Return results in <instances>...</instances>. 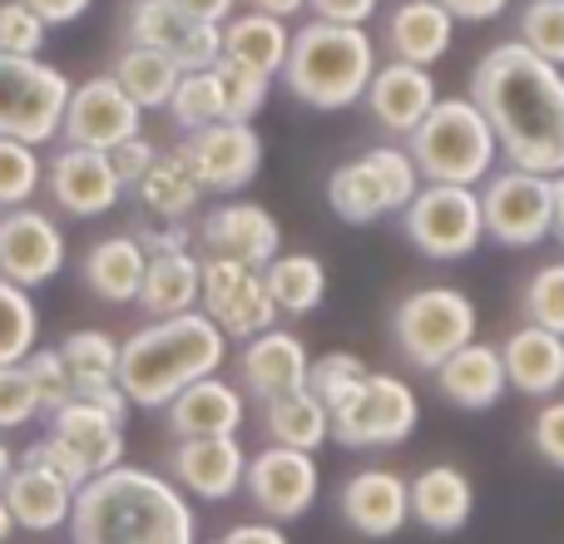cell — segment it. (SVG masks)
Returning a JSON list of instances; mask_svg holds the SVG:
<instances>
[{
    "instance_id": "cell-1",
    "label": "cell",
    "mask_w": 564,
    "mask_h": 544,
    "mask_svg": "<svg viewBox=\"0 0 564 544\" xmlns=\"http://www.w3.org/2000/svg\"><path fill=\"white\" fill-rule=\"evenodd\" d=\"M470 99L496 129L500 154L525 174H564V69L500 40L470 69Z\"/></svg>"
},
{
    "instance_id": "cell-2",
    "label": "cell",
    "mask_w": 564,
    "mask_h": 544,
    "mask_svg": "<svg viewBox=\"0 0 564 544\" xmlns=\"http://www.w3.org/2000/svg\"><path fill=\"white\" fill-rule=\"evenodd\" d=\"M75 544H198V515L169 476L149 466H115L79 486Z\"/></svg>"
},
{
    "instance_id": "cell-3",
    "label": "cell",
    "mask_w": 564,
    "mask_h": 544,
    "mask_svg": "<svg viewBox=\"0 0 564 544\" xmlns=\"http://www.w3.org/2000/svg\"><path fill=\"white\" fill-rule=\"evenodd\" d=\"M224 361H228V337L208 312L159 317L144 322L119 347V391L129 396V406L164 411L194 381L218 377Z\"/></svg>"
},
{
    "instance_id": "cell-4",
    "label": "cell",
    "mask_w": 564,
    "mask_h": 544,
    "mask_svg": "<svg viewBox=\"0 0 564 544\" xmlns=\"http://www.w3.org/2000/svg\"><path fill=\"white\" fill-rule=\"evenodd\" d=\"M377 40L367 25H332V20H307L292 30V50L282 65V85L307 109L337 115L367 99V85L377 75Z\"/></svg>"
},
{
    "instance_id": "cell-5",
    "label": "cell",
    "mask_w": 564,
    "mask_h": 544,
    "mask_svg": "<svg viewBox=\"0 0 564 544\" xmlns=\"http://www.w3.org/2000/svg\"><path fill=\"white\" fill-rule=\"evenodd\" d=\"M411 159H416L426 184H456V188H476L496 174V129L480 115V105L470 95H451L436 99L421 129L406 139Z\"/></svg>"
},
{
    "instance_id": "cell-6",
    "label": "cell",
    "mask_w": 564,
    "mask_h": 544,
    "mask_svg": "<svg viewBox=\"0 0 564 544\" xmlns=\"http://www.w3.org/2000/svg\"><path fill=\"white\" fill-rule=\"evenodd\" d=\"M476 331H480V312L460 287H416L391 312V347L401 351L406 367L431 371V377L441 371V361H451L460 347H470Z\"/></svg>"
},
{
    "instance_id": "cell-7",
    "label": "cell",
    "mask_w": 564,
    "mask_h": 544,
    "mask_svg": "<svg viewBox=\"0 0 564 544\" xmlns=\"http://www.w3.org/2000/svg\"><path fill=\"white\" fill-rule=\"evenodd\" d=\"M69 95L75 85L65 69L45 65V59L0 55V139H20L35 149L59 139Z\"/></svg>"
},
{
    "instance_id": "cell-8",
    "label": "cell",
    "mask_w": 564,
    "mask_h": 544,
    "mask_svg": "<svg viewBox=\"0 0 564 544\" xmlns=\"http://www.w3.org/2000/svg\"><path fill=\"white\" fill-rule=\"evenodd\" d=\"M416 426H421L416 391H411V381L387 377V371H367V377L332 406V436L347 450L401 446Z\"/></svg>"
},
{
    "instance_id": "cell-9",
    "label": "cell",
    "mask_w": 564,
    "mask_h": 544,
    "mask_svg": "<svg viewBox=\"0 0 564 544\" xmlns=\"http://www.w3.org/2000/svg\"><path fill=\"white\" fill-rule=\"evenodd\" d=\"M411 248L436 263H456L470 258L486 238V218H480V194L456 184H421V194L411 198V208L401 214Z\"/></svg>"
},
{
    "instance_id": "cell-10",
    "label": "cell",
    "mask_w": 564,
    "mask_h": 544,
    "mask_svg": "<svg viewBox=\"0 0 564 544\" xmlns=\"http://www.w3.org/2000/svg\"><path fill=\"white\" fill-rule=\"evenodd\" d=\"M480 218H486V238L500 248H535L555 233V198H550L545 174H525V168H500L480 184Z\"/></svg>"
},
{
    "instance_id": "cell-11",
    "label": "cell",
    "mask_w": 564,
    "mask_h": 544,
    "mask_svg": "<svg viewBox=\"0 0 564 544\" xmlns=\"http://www.w3.org/2000/svg\"><path fill=\"white\" fill-rule=\"evenodd\" d=\"M204 312L224 327L228 341H253L278 327V302L268 297L263 272L234 263V258H204V292H198Z\"/></svg>"
},
{
    "instance_id": "cell-12",
    "label": "cell",
    "mask_w": 564,
    "mask_h": 544,
    "mask_svg": "<svg viewBox=\"0 0 564 544\" xmlns=\"http://www.w3.org/2000/svg\"><path fill=\"white\" fill-rule=\"evenodd\" d=\"M248 500L258 505V515L288 525L302 520L322 496V470L312 450H288V446H268L258 456H248V476H243Z\"/></svg>"
},
{
    "instance_id": "cell-13",
    "label": "cell",
    "mask_w": 564,
    "mask_h": 544,
    "mask_svg": "<svg viewBox=\"0 0 564 544\" xmlns=\"http://www.w3.org/2000/svg\"><path fill=\"white\" fill-rule=\"evenodd\" d=\"M144 134V109L124 95L115 75H95L85 85H75L65 109V129L59 139L75 149H99V154H115L119 144Z\"/></svg>"
},
{
    "instance_id": "cell-14",
    "label": "cell",
    "mask_w": 564,
    "mask_h": 544,
    "mask_svg": "<svg viewBox=\"0 0 564 544\" xmlns=\"http://www.w3.org/2000/svg\"><path fill=\"white\" fill-rule=\"evenodd\" d=\"M69 243H65V228L45 214V208H10L0 214V278L15 282V287L35 292L45 287L50 278L65 272Z\"/></svg>"
},
{
    "instance_id": "cell-15",
    "label": "cell",
    "mask_w": 564,
    "mask_h": 544,
    "mask_svg": "<svg viewBox=\"0 0 564 544\" xmlns=\"http://www.w3.org/2000/svg\"><path fill=\"white\" fill-rule=\"evenodd\" d=\"M184 159L194 168V178L204 184V194H243L248 184L263 168V134L253 124H234V119H218V124L198 129L184 139Z\"/></svg>"
},
{
    "instance_id": "cell-16",
    "label": "cell",
    "mask_w": 564,
    "mask_h": 544,
    "mask_svg": "<svg viewBox=\"0 0 564 544\" xmlns=\"http://www.w3.org/2000/svg\"><path fill=\"white\" fill-rule=\"evenodd\" d=\"M45 188H50V204L69 218H105V214H115L119 198H124V184H119L109 154H99V149H75V144H65L45 164Z\"/></svg>"
},
{
    "instance_id": "cell-17",
    "label": "cell",
    "mask_w": 564,
    "mask_h": 544,
    "mask_svg": "<svg viewBox=\"0 0 564 544\" xmlns=\"http://www.w3.org/2000/svg\"><path fill=\"white\" fill-rule=\"evenodd\" d=\"M198 233H204V248L214 258H234V263H243L253 272H263L282 253L278 218L263 204H253V198H224V204H214L204 214Z\"/></svg>"
},
{
    "instance_id": "cell-18",
    "label": "cell",
    "mask_w": 564,
    "mask_h": 544,
    "mask_svg": "<svg viewBox=\"0 0 564 544\" xmlns=\"http://www.w3.org/2000/svg\"><path fill=\"white\" fill-rule=\"evenodd\" d=\"M248 476V456L238 436H198V440H178L169 450V480L194 500H228L243 490Z\"/></svg>"
},
{
    "instance_id": "cell-19",
    "label": "cell",
    "mask_w": 564,
    "mask_h": 544,
    "mask_svg": "<svg viewBox=\"0 0 564 544\" xmlns=\"http://www.w3.org/2000/svg\"><path fill=\"white\" fill-rule=\"evenodd\" d=\"M337 510L357 535L391 540V535H401V525L411 520V480H401L397 470H387V466H367L341 480Z\"/></svg>"
},
{
    "instance_id": "cell-20",
    "label": "cell",
    "mask_w": 564,
    "mask_h": 544,
    "mask_svg": "<svg viewBox=\"0 0 564 544\" xmlns=\"http://www.w3.org/2000/svg\"><path fill=\"white\" fill-rule=\"evenodd\" d=\"M45 436H55L59 446L85 466L89 480L105 476V470H115V466H124V421L109 416V411L89 396H75L59 411H50Z\"/></svg>"
},
{
    "instance_id": "cell-21",
    "label": "cell",
    "mask_w": 564,
    "mask_h": 544,
    "mask_svg": "<svg viewBox=\"0 0 564 544\" xmlns=\"http://www.w3.org/2000/svg\"><path fill=\"white\" fill-rule=\"evenodd\" d=\"M436 75L421 65H406V59H387V65H377V75H371L367 85V109L371 119H377V129H387V134L397 139H411L421 129V119L436 109Z\"/></svg>"
},
{
    "instance_id": "cell-22",
    "label": "cell",
    "mask_w": 564,
    "mask_h": 544,
    "mask_svg": "<svg viewBox=\"0 0 564 544\" xmlns=\"http://www.w3.org/2000/svg\"><path fill=\"white\" fill-rule=\"evenodd\" d=\"M307 341L297 331H263V337L243 341V357H238V377H243V391L253 401H278L288 391H302L307 387Z\"/></svg>"
},
{
    "instance_id": "cell-23",
    "label": "cell",
    "mask_w": 564,
    "mask_h": 544,
    "mask_svg": "<svg viewBox=\"0 0 564 544\" xmlns=\"http://www.w3.org/2000/svg\"><path fill=\"white\" fill-rule=\"evenodd\" d=\"M75 496L65 476L45 466H30L20 460V470L0 486V500H6L15 530H30V535H55V530H69V515H75Z\"/></svg>"
},
{
    "instance_id": "cell-24",
    "label": "cell",
    "mask_w": 564,
    "mask_h": 544,
    "mask_svg": "<svg viewBox=\"0 0 564 544\" xmlns=\"http://www.w3.org/2000/svg\"><path fill=\"white\" fill-rule=\"evenodd\" d=\"M164 421H169V431H174V440L238 436V431H243V391L224 377H204L169 401Z\"/></svg>"
},
{
    "instance_id": "cell-25",
    "label": "cell",
    "mask_w": 564,
    "mask_h": 544,
    "mask_svg": "<svg viewBox=\"0 0 564 544\" xmlns=\"http://www.w3.org/2000/svg\"><path fill=\"white\" fill-rule=\"evenodd\" d=\"M456 40V15L441 0H397L387 10V50L391 59L431 69Z\"/></svg>"
},
{
    "instance_id": "cell-26",
    "label": "cell",
    "mask_w": 564,
    "mask_h": 544,
    "mask_svg": "<svg viewBox=\"0 0 564 544\" xmlns=\"http://www.w3.org/2000/svg\"><path fill=\"white\" fill-rule=\"evenodd\" d=\"M500 361H506V381L510 391L520 396H535V401H550L560 396L564 387V337L545 327H520L500 341Z\"/></svg>"
},
{
    "instance_id": "cell-27",
    "label": "cell",
    "mask_w": 564,
    "mask_h": 544,
    "mask_svg": "<svg viewBox=\"0 0 564 544\" xmlns=\"http://www.w3.org/2000/svg\"><path fill=\"white\" fill-rule=\"evenodd\" d=\"M476 515V486L460 466L441 460V466H426L416 480H411V520L431 535H456V530L470 525Z\"/></svg>"
},
{
    "instance_id": "cell-28",
    "label": "cell",
    "mask_w": 564,
    "mask_h": 544,
    "mask_svg": "<svg viewBox=\"0 0 564 544\" xmlns=\"http://www.w3.org/2000/svg\"><path fill=\"white\" fill-rule=\"evenodd\" d=\"M436 387H441V396H446L456 411H490V406H500V396L510 391L500 347H490V341L476 337L470 347H460L451 361H441Z\"/></svg>"
},
{
    "instance_id": "cell-29",
    "label": "cell",
    "mask_w": 564,
    "mask_h": 544,
    "mask_svg": "<svg viewBox=\"0 0 564 544\" xmlns=\"http://www.w3.org/2000/svg\"><path fill=\"white\" fill-rule=\"evenodd\" d=\"M144 268H149V253H144V243H139V233H109L85 253L79 282H85L99 302L124 307V302H139Z\"/></svg>"
},
{
    "instance_id": "cell-30",
    "label": "cell",
    "mask_w": 564,
    "mask_h": 544,
    "mask_svg": "<svg viewBox=\"0 0 564 544\" xmlns=\"http://www.w3.org/2000/svg\"><path fill=\"white\" fill-rule=\"evenodd\" d=\"M288 50H292V30L288 20L263 15V10H243L224 25V59L238 69H253V75L273 79L288 65Z\"/></svg>"
},
{
    "instance_id": "cell-31",
    "label": "cell",
    "mask_w": 564,
    "mask_h": 544,
    "mask_svg": "<svg viewBox=\"0 0 564 544\" xmlns=\"http://www.w3.org/2000/svg\"><path fill=\"white\" fill-rule=\"evenodd\" d=\"M198 292H204V263L194 253H149L139 287V307L149 312V322L198 312Z\"/></svg>"
},
{
    "instance_id": "cell-32",
    "label": "cell",
    "mask_w": 564,
    "mask_h": 544,
    "mask_svg": "<svg viewBox=\"0 0 564 544\" xmlns=\"http://www.w3.org/2000/svg\"><path fill=\"white\" fill-rule=\"evenodd\" d=\"M134 194H139V204L149 208V218H159V224H184V218L198 214V204H204V184L194 178L184 149L159 154L154 168L144 174V184H139Z\"/></svg>"
},
{
    "instance_id": "cell-33",
    "label": "cell",
    "mask_w": 564,
    "mask_h": 544,
    "mask_svg": "<svg viewBox=\"0 0 564 544\" xmlns=\"http://www.w3.org/2000/svg\"><path fill=\"white\" fill-rule=\"evenodd\" d=\"M263 431L273 446H288V450H317L322 440L332 436V411L312 396L307 387L302 391H288V396L268 401L263 406Z\"/></svg>"
},
{
    "instance_id": "cell-34",
    "label": "cell",
    "mask_w": 564,
    "mask_h": 544,
    "mask_svg": "<svg viewBox=\"0 0 564 544\" xmlns=\"http://www.w3.org/2000/svg\"><path fill=\"white\" fill-rule=\"evenodd\" d=\"M178 59L164 55V50H144V45H124L115 59V79L124 85V95L134 99L139 109H169V99H174L178 89Z\"/></svg>"
},
{
    "instance_id": "cell-35",
    "label": "cell",
    "mask_w": 564,
    "mask_h": 544,
    "mask_svg": "<svg viewBox=\"0 0 564 544\" xmlns=\"http://www.w3.org/2000/svg\"><path fill=\"white\" fill-rule=\"evenodd\" d=\"M263 282H268V297L288 317H312L322 307V297H327V268L312 253H278L263 268Z\"/></svg>"
},
{
    "instance_id": "cell-36",
    "label": "cell",
    "mask_w": 564,
    "mask_h": 544,
    "mask_svg": "<svg viewBox=\"0 0 564 544\" xmlns=\"http://www.w3.org/2000/svg\"><path fill=\"white\" fill-rule=\"evenodd\" d=\"M327 204H332V214H337L341 224H351V228L377 224V218L391 214L387 188H381L377 168L367 164V154L347 159V164L332 168V174H327Z\"/></svg>"
},
{
    "instance_id": "cell-37",
    "label": "cell",
    "mask_w": 564,
    "mask_h": 544,
    "mask_svg": "<svg viewBox=\"0 0 564 544\" xmlns=\"http://www.w3.org/2000/svg\"><path fill=\"white\" fill-rule=\"evenodd\" d=\"M119 347H124V341H115L109 331H99V327L69 331V337L59 341V351H65V367H69V377H75L79 396H89V391H105V387H119Z\"/></svg>"
},
{
    "instance_id": "cell-38",
    "label": "cell",
    "mask_w": 564,
    "mask_h": 544,
    "mask_svg": "<svg viewBox=\"0 0 564 544\" xmlns=\"http://www.w3.org/2000/svg\"><path fill=\"white\" fill-rule=\"evenodd\" d=\"M198 20H188L174 0H129L124 6V40L144 50H164V55H178V45L188 40Z\"/></svg>"
},
{
    "instance_id": "cell-39",
    "label": "cell",
    "mask_w": 564,
    "mask_h": 544,
    "mask_svg": "<svg viewBox=\"0 0 564 544\" xmlns=\"http://www.w3.org/2000/svg\"><path fill=\"white\" fill-rule=\"evenodd\" d=\"M40 347V307L25 287L0 278V367H20Z\"/></svg>"
},
{
    "instance_id": "cell-40",
    "label": "cell",
    "mask_w": 564,
    "mask_h": 544,
    "mask_svg": "<svg viewBox=\"0 0 564 544\" xmlns=\"http://www.w3.org/2000/svg\"><path fill=\"white\" fill-rule=\"evenodd\" d=\"M40 188H45V159H40V149L20 144V139H0V214L30 208Z\"/></svg>"
},
{
    "instance_id": "cell-41",
    "label": "cell",
    "mask_w": 564,
    "mask_h": 544,
    "mask_svg": "<svg viewBox=\"0 0 564 544\" xmlns=\"http://www.w3.org/2000/svg\"><path fill=\"white\" fill-rule=\"evenodd\" d=\"M169 115H174V124L188 129V134L218 124V119H224V95H218L214 69H184L174 99H169Z\"/></svg>"
},
{
    "instance_id": "cell-42",
    "label": "cell",
    "mask_w": 564,
    "mask_h": 544,
    "mask_svg": "<svg viewBox=\"0 0 564 544\" xmlns=\"http://www.w3.org/2000/svg\"><path fill=\"white\" fill-rule=\"evenodd\" d=\"M520 45L545 65L564 69V0H525L520 6Z\"/></svg>"
},
{
    "instance_id": "cell-43",
    "label": "cell",
    "mask_w": 564,
    "mask_h": 544,
    "mask_svg": "<svg viewBox=\"0 0 564 544\" xmlns=\"http://www.w3.org/2000/svg\"><path fill=\"white\" fill-rule=\"evenodd\" d=\"M520 312H525L530 327L564 337V263H545L530 272V282L520 287Z\"/></svg>"
},
{
    "instance_id": "cell-44",
    "label": "cell",
    "mask_w": 564,
    "mask_h": 544,
    "mask_svg": "<svg viewBox=\"0 0 564 544\" xmlns=\"http://www.w3.org/2000/svg\"><path fill=\"white\" fill-rule=\"evenodd\" d=\"M367 164L377 168V178H381V188H387V204H391V214H406L411 208V198L421 194V168H416V159H411V149H401V144H377V149H367Z\"/></svg>"
},
{
    "instance_id": "cell-45",
    "label": "cell",
    "mask_w": 564,
    "mask_h": 544,
    "mask_svg": "<svg viewBox=\"0 0 564 544\" xmlns=\"http://www.w3.org/2000/svg\"><path fill=\"white\" fill-rule=\"evenodd\" d=\"M214 75H218V95H224V119H234V124H253L268 105L273 79L253 75V69H238V65H228V59H218Z\"/></svg>"
},
{
    "instance_id": "cell-46",
    "label": "cell",
    "mask_w": 564,
    "mask_h": 544,
    "mask_svg": "<svg viewBox=\"0 0 564 544\" xmlns=\"http://www.w3.org/2000/svg\"><path fill=\"white\" fill-rule=\"evenodd\" d=\"M367 371L371 367L357 357V351H322V357H312V367H307V391L332 411Z\"/></svg>"
},
{
    "instance_id": "cell-47",
    "label": "cell",
    "mask_w": 564,
    "mask_h": 544,
    "mask_svg": "<svg viewBox=\"0 0 564 544\" xmlns=\"http://www.w3.org/2000/svg\"><path fill=\"white\" fill-rule=\"evenodd\" d=\"M25 377L35 381V396H40V411H59L65 401H75L79 391H75V377H69V367H65V351L59 347H35L25 361Z\"/></svg>"
},
{
    "instance_id": "cell-48",
    "label": "cell",
    "mask_w": 564,
    "mask_h": 544,
    "mask_svg": "<svg viewBox=\"0 0 564 544\" xmlns=\"http://www.w3.org/2000/svg\"><path fill=\"white\" fill-rule=\"evenodd\" d=\"M45 20L25 6V0H0V55H20V59H40L45 50Z\"/></svg>"
},
{
    "instance_id": "cell-49",
    "label": "cell",
    "mask_w": 564,
    "mask_h": 544,
    "mask_svg": "<svg viewBox=\"0 0 564 544\" xmlns=\"http://www.w3.org/2000/svg\"><path fill=\"white\" fill-rule=\"evenodd\" d=\"M40 416L35 381L25 377V367H0V436L30 426Z\"/></svg>"
},
{
    "instance_id": "cell-50",
    "label": "cell",
    "mask_w": 564,
    "mask_h": 544,
    "mask_svg": "<svg viewBox=\"0 0 564 544\" xmlns=\"http://www.w3.org/2000/svg\"><path fill=\"white\" fill-rule=\"evenodd\" d=\"M530 446L540 450L545 466L564 470V396H550L530 421Z\"/></svg>"
},
{
    "instance_id": "cell-51",
    "label": "cell",
    "mask_w": 564,
    "mask_h": 544,
    "mask_svg": "<svg viewBox=\"0 0 564 544\" xmlns=\"http://www.w3.org/2000/svg\"><path fill=\"white\" fill-rule=\"evenodd\" d=\"M154 159H159V149L149 144L144 134L129 139V144H119L115 154H109V164H115V174H119V184H124V194H129V188L144 184V174L154 168Z\"/></svg>"
},
{
    "instance_id": "cell-52",
    "label": "cell",
    "mask_w": 564,
    "mask_h": 544,
    "mask_svg": "<svg viewBox=\"0 0 564 544\" xmlns=\"http://www.w3.org/2000/svg\"><path fill=\"white\" fill-rule=\"evenodd\" d=\"M307 10L317 20H332V25H367L381 10V0H307Z\"/></svg>"
},
{
    "instance_id": "cell-53",
    "label": "cell",
    "mask_w": 564,
    "mask_h": 544,
    "mask_svg": "<svg viewBox=\"0 0 564 544\" xmlns=\"http://www.w3.org/2000/svg\"><path fill=\"white\" fill-rule=\"evenodd\" d=\"M144 253H188V228L184 224H159V228H144L139 233Z\"/></svg>"
},
{
    "instance_id": "cell-54",
    "label": "cell",
    "mask_w": 564,
    "mask_h": 544,
    "mask_svg": "<svg viewBox=\"0 0 564 544\" xmlns=\"http://www.w3.org/2000/svg\"><path fill=\"white\" fill-rule=\"evenodd\" d=\"M174 6L198 25H228L238 15V0H174Z\"/></svg>"
},
{
    "instance_id": "cell-55",
    "label": "cell",
    "mask_w": 564,
    "mask_h": 544,
    "mask_svg": "<svg viewBox=\"0 0 564 544\" xmlns=\"http://www.w3.org/2000/svg\"><path fill=\"white\" fill-rule=\"evenodd\" d=\"M25 6L35 10L45 25H69V20H79L89 6H95V0H25Z\"/></svg>"
},
{
    "instance_id": "cell-56",
    "label": "cell",
    "mask_w": 564,
    "mask_h": 544,
    "mask_svg": "<svg viewBox=\"0 0 564 544\" xmlns=\"http://www.w3.org/2000/svg\"><path fill=\"white\" fill-rule=\"evenodd\" d=\"M218 544H288V535L273 525V520H248V525H234Z\"/></svg>"
},
{
    "instance_id": "cell-57",
    "label": "cell",
    "mask_w": 564,
    "mask_h": 544,
    "mask_svg": "<svg viewBox=\"0 0 564 544\" xmlns=\"http://www.w3.org/2000/svg\"><path fill=\"white\" fill-rule=\"evenodd\" d=\"M441 6H446L456 20H476V25H480V20H496V15H506V10H510V0H441Z\"/></svg>"
},
{
    "instance_id": "cell-58",
    "label": "cell",
    "mask_w": 564,
    "mask_h": 544,
    "mask_svg": "<svg viewBox=\"0 0 564 544\" xmlns=\"http://www.w3.org/2000/svg\"><path fill=\"white\" fill-rule=\"evenodd\" d=\"M248 10H263V15L288 20V15H297V10H307V0H248Z\"/></svg>"
},
{
    "instance_id": "cell-59",
    "label": "cell",
    "mask_w": 564,
    "mask_h": 544,
    "mask_svg": "<svg viewBox=\"0 0 564 544\" xmlns=\"http://www.w3.org/2000/svg\"><path fill=\"white\" fill-rule=\"evenodd\" d=\"M550 198H555V233H550V238H560V243H564V174L550 178Z\"/></svg>"
},
{
    "instance_id": "cell-60",
    "label": "cell",
    "mask_w": 564,
    "mask_h": 544,
    "mask_svg": "<svg viewBox=\"0 0 564 544\" xmlns=\"http://www.w3.org/2000/svg\"><path fill=\"white\" fill-rule=\"evenodd\" d=\"M15 470H20V456L6 446V436H0V486H6V480L15 476Z\"/></svg>"
},
{
    "instance_id": "cell-61",
    "label": "cell",
    "mask_w": 564,
    "mask_h": 544,
    "mask_svg": "<svg viewBox=\"0 0 564 544\" xmlns=\"http://www.w3.org/2000/svg\"><path fill=\"white\" fill-rule=\"evenodd\" d=\"M10 535H15V520H10V510H6V500H0V544H6Z\"/></svg>"
},
{
    "instance_id": "cell-62",
    "label": "cell",
    "mask_w": 564,
    "mask_h": 544,
    "mask_svg": "<svg viewBox=\"0 0 564 544\" xmlns=\"http://www.w3.org/2000/svg\"><path fill=\"white\" fill-rule=\"evenodd\" d=\"M214 544H218V540H214Z\"/></svg>"
}]
</instances>
